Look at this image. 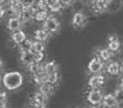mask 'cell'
I'll list each match as a JSON object with an SVG mask.
<instances>
[{
	"label": "cell",
	"instance_id": "6da1fadb",
	"mask_svg": "<svg viewBox=\"0 0 123 108\" xmlns=\"http://www.w3.org/2000/svg\"><path fill=\"white\" fill-rule=\"evenodd\" d=\"M2 84L7 90L13 91L23 84V76L18 71H9L2 76Z\"/></svg>",
	"mask_w": 123,
	"mask_h": 108
},
{
	"label": "cell",
	"instance_id": "7a4b0ae2",
	"mask_svg": "<svg viewBox=\"0 0 123 108\" xmlns=\"http://www.w3.org/2000/svg\"><path fill=\"white\" fill-rule=\"evenodd\" d=\"M103 97L104 96L101 90H98V89H91L87 95V101L91 105L98 106L103 102Z\"/></svg>",
	"mask_w": 123,
	"mask_h": 108
},
{
	"label": "cell",
	"instance_id": "3957f363",
	"mask_svg": "<svg viewBox=\"0 0 123 108\" xmlns=\"http://www.w3.org/2000/svg\"><path fill=\"white\" fill-rule=\"evenodd\" d=\"M43 28L48 33H55L60 29V22L55 16H48L44 21Z\"/></svg>",
	"mask_w": 123,
	"mask_h": 108
},
{
	"label": "cell",
	"instance_id": "277c9868",
	"mask_svg": "<svg viewBox=\"0 0 123 108\" xmlns=\"http://www.w3.org/2000/svg\"><path fill=\"white\" fill-rule=\"evenodd\" d=\"M36 11H37V8L35 7V5L31 6V7H24V9L22 10L18 17L21 18L22 22H28L35 17Z\"/></svg>",
	"mask_w": 123,
	"mask_h": 108
},
{
	"label": "cell",
	"instance_id": "5b68a950",
	"mask_svg": "<svg viewBox=\"0 0 123 108\" xmlns=\"http://www.w3.org/2000/svg\"><path fill=\"white\" fill-rule=\"evenodd\" d=\"M88 70H89L91 74H98V72H101L102 71V69L104 67V63H103V61L98 58V57H94V58H92L90 61H89V63H88Z\"/></svg>",
	"mask_w": 123,
	"mask_h": 108
},
{
	"label": "cell",
	"instance_id": "8992f818",
	"mask_svg": "<svg viewBox=\"0 0 123 108\" xmlns=\"http://www.w3.org/2000/svg\"><path fill=\"white\" fill-rule=\"evenodd\" d=\"M46 101H47V96L41 93L40 91L32 94L29 97V103L32 104L33 106L36 104H46Z\"/></svg>",
	"mask_w": 123,
	"mask_h": 108
},
{
	"label": "cell",
	"instance_id": "52a82bcc",
	"mask_svg": "<svg viewBox=\"0 0 123 108\" xmlns=\"http://www.w3.org/2000/svg\"><path fill=\"white\" fill-rule=\"evenodd\" d=\"M105 84V78L102 75H93L88 81V86L91 89H98Z\"/></svg>",
	"mask_w": 123,
	"mask_h": 108
},
{
	"label": "cell",
	"instance_id": "ba28073f",
	"mask_svg": "<svg viewBox=\"0 0 123 108\" xmlns=\"http://www.w3.org/2000/svg\"><path fill=\"white\" fill-rule=\"evenodd\" d=\"M21 61L26 65H31L36 62V54L29 51V52H23L21 53Z\"/></svg>",
	"mask_w": 123,
	"mask_h": 108
},
{
	"label": "cell",
	"instance_id": "9c48e42d",
	"mask_svg": "<svg viewBox=\"0 0 123 108\" xmlns=\"http://www.w3.org/2000/svg\"><path fill=\"white\" fill-rule=\"evenodd\" d=\"M86 17L82 12H75L72 17V25L75 28H82L85 25Z\"/></svg>",
	"mask_w": 123,
	"mask_h": 108
},
{
	"label": "cell",
	"instance_id": "30bf717a",
	"mask_svg": "<svg viewBox=\"0 0 123 108\" xmlns=\"http://www.w3.org/2000/svg\"><path fill=\"white\" fill-rule=\"evenodd\" d=\"M23 9L24 6L21 0H9V10L12 14H15V16H18Z\"/></svg>",
	"mask_w": 123,
	"mask_h": 108
},
{
	"label": "cell",
	"instance_id": "8fae6325",
	"mask_svg": "<svg viewBox=\"0 0 123 108\" xmlns=\"http://www.w3.org/2000/svg\"><path fill=\"white\" fill-rule=\"evenodd\" d=\"M22 24L23 22L18 16H11L7 22V28L12 32H15V31H18L21 29Z\"/></svg>",
	"mask_w": 123,
	"mask_h": 108
},
{
	"label": "cell",
	"instance_id": "7c38bea8",
	"mask_svg": "<svg viewBox=\"0 0 123 108\" xmlns=\"http://www.w3.org/2000/svg\"><path fill=\"white\" fill-rule=\"evenodd\" d=\"M103 105L107 107V108H114L118 105V102L116 98H115V95L113 94H107L103 97Z\"/></svg>",
	"mask_w": 123,
	"mask_h": 108
},
{
	"label": "cell",
	"instance_id": "4fadbf2b",
	"mask_svg": "<svg viewBox=\"0 0 123 108\" xmlns=\"http://www.w3.org/2000/svg\"><path fill=\"white\" fill-rule=\"evenodd\" d=\"M122 70V66L121 64L117 62V61H113V62H110L107 66V71L108 74L111 76H118Z\"/></svg>",
	"mask_w": 123,
	"mask_h": 108
},
{
	"label": "cell",
	"instance_id": "5bb4252c",
	"mask_svg": "<svg viewBox=\"0 0 123 108\" xmlns=\"http://www.w3.org/2000/svg\"><path fill=\"white\" fill-rule=\"evenodd\" d=\"M108 6H109V0H95L93 2V10L98 13L108 10Z\"/></svg>",
	"mask_w": 123,
	"mask_h": 108
},
{
	"label": "cell",
	"instance_id": "9a60e30c",
	"mask_svg": "<svg viewBox=\"0 0 123 108\" xmlns=\"http://www.w3.org/2000/svg\"><path fill=\"white\" fill-rule=\"evenodd\" d=\"M108 48H109L112 52H116L120 48V41L117 38V36H110L108 39Z\"/></svg>",
	"mask_w": 123,
	"mask_h": 108
},
{
	"label": "cell",
	"instance_id": "2e32d148",
	"mask_svg": "<svg viewBox=\"0 0 123 108\" xmlns=\"http://www.w3.org/2000/svg\"><path fill=\"white\" fill-rule=\"evenodd\" d=\"M11 39L14 41V43L17 45H20L21 43H23V42L27 39V36H26V34L23 32V31L18 30V31L13 32L12 36H11Z\"/></svg>",
	"mask_w": 123,
	"mask_h": 108
},
{
	"label": "cell",
	"instance_id": "e0dca14e",
	"mask_svg": "<svg viewBox=\"0 0 123 108\" xmlns=\"http://www.w3.org/2000/svg\"><path fill=\"white\" fill-rule=\"evenodd\" d=\"M47 8L50 9L53 12H57L62 8V4L60 2V0H45Z\"/></svg>",
	"mask_w": 123,
	"mask_h": 108
},
{
	"label": "cell",
	"instance_id": "ac0fdd59",
	"mask_svg": "<svg viewBox=\"0 0 123 108\" xmlns=\"http://www.w3.org/2000/svg\"><path fill=\"white\" fill-rule=\"evenodd\" d=\"M112 51L108 48V49H99L98 52V58H99L102 61H108L111 59L112 57Z\"/></svg>",
	"mask_w": 123,
	"mask_h": 108
},
{
	"label": "cell",
	"instance_id": "d6986e66",
	"mask_svg": "<svg viewBox=\"0 0 123 108\" xmlns=\"http://www.w3.org/2000/svg\"><path fill=\"white\" fill-rule=\"evenodd\" d=\"M34 38L36 41L45 42L48 39V32H46L45 30H36L34 32Z\"/></svg>",
	"mask_w": 123,
	"mask_h": 108
},
{
	"label": "cell",
	"instance_id": "ffe728a7",
	"mask_svg": "<svg viewBox=\"0 0 123 108\" xmlns=\"http://www.w3.org/2000/svg\"><path fill=\"white\" fill-rule=\"evenodd\" d=\"M44 71L46 75H50L57 71V64L55 61H49L44 65Z\"/></svg>",
	"mask_w": 123,
	"mask_h": 108
},
{
	"label": "cell",
	"instance_id": "44dd1931",
	"mask_svg": "<svg viewBox=\"0 0 123 108\" xmlns=\"http://www.w3.org/2000/svg\"><path fill=\"white\" fill-rule=\"evenodd\" d=\"M47 84H49L50 86H55L59 82V72H53V74L50 75H47L46 76V81H45Z\"/></svg>",
	"mask_w": 123,
	"mask_h": 108
},
{
	"label": "cell",
	"instance_id": "7402d4cb",
	"mask_svg": "<svg viewBox=\"0 0 123 108\" xmlns=\"http://www.w3.org/2000/svg\"><path fill=\"white\" fill-rule=\"evenodd\" d=\"M32 45H33V42L29 40V39H26L23 43L20 44V50H21V53L23 52H29L32 50Z\"/></svg>",
	"mask_w": 123,
	"mask_h": 108
},
{
	"label": "cell",
	"instance_id": "603a6c76",
	"mask_svg": "<svg viewBox=\"0 0 123 108\" xmlns=\"http://www.w3.org/2000/svg\"><path fill=\"white\" fill-rule=\"evenodd\" d=\"M122 5L121 0H109V6H108V10L110 11H117Z\"/></svg>",
	"mask_w": 123,
	"mask_h": 108
},
{
	"label": "cell",
	"instance_id": "cb8c5ba5",
	"mask_svg": "<svg viewBox=\"0 0 123 108\" xmlns=\"http://www.w3.org/2000/svg\"><path fill=\"white\" fill-rule=\"evenodd\" d=\"M44 49H45V46L43 44V42L35 41V42H33L32 50H31V51L34 53H40V52H43Z\"/></svg>",
	"mask_w": 123,
	"mask_h": 108
},
{
	"label": "cell",
	"instance_id": "d4e9b609",
	"mask_svg": "<svg viewBox=\"0 0 123 108\" xmlns=\"http://www.w3.org/2000/svg\"><path fill=\"white\" fill-rule=\"evenodd\" d=\"M52 90H53V87H52V86H50L49 84H47L46 82H45V83H43L42 85H40V88H39V91L41 92V93L45 94L46 96H48L49 94H51Z\"/></svg>",
	"mask_w": 123,
	"mask_h": 108
},
{
	"label": "cell",
	"instance_id": "484cf974",
	"mask_svg": "<svg viewBox=\"0 0 123 108\" xmlns=\"http://www.w3.org/2000/svg\"><path fill=\"white\" fill-rule=\"evenodd\" d=\"M48 17V13H47V10H38L36 11V14H35V20L37 22H44L46 18Z\"/></svg>",
	"mask_w": 123,
	"mask_h": 108
},
{
	"label": "cell",
	"instance_id": "4316f807",
	"mask_svg": "<svg viewBox=\"0 0 123 108\" xmlns=\"http://www.w3.org/2000/svg\"><path fill=\"white\" fill-rule=\"evenodd\" d=\"M115 98H116L117 102H118V105L120 104V105H123V90L122 89H117L116 91H115Z\"/></svg>",
	"mask_w": 123,
	"mask_h": 108
},
{
	"label": "cell",
	"instance_id": "83f0119b",
	"mask_svg": "<svg viewBox=\"0 0 123 108\" xmlns=\"http://www.w3.org/2000/svg\"><path fill=\"white\" fill-rule=\"evenodd\" d=\"M35 5L38 10H47V5H46L45 0H36Z\"/></svg>",
	"mask_w": 123,
	"mask_h": 108
},
{
	"label": "cell",
	"instance_id": "f1b7e54d",
	"mask_svg": "<svg viewBox=\"0 0 123 108\" xmlns=\"http://www.w3.org/2000/svg\"><path fill=\"white\" fill-rule=\"evenodd\" d=\"M21 2L24 7H31L35 5L36 0H21Z\"/></svg>",
	"mask_w": 123,
	"mask_h": 108
},
{
	"label": "cell",
	"instance_id": "f546056e",
	"mask_svg": "<svg viewBox=\"0 0 123 108\" xmlns=\"http://www.w3.org/2000/svg\"><path fill=\"white\" fill-rule=\"evenodd\" d=\"M6 98H7V96L5 92H0V104H5Z\"/></svg>",
	"mask_w": 123,
	"mask_h": 108
},
{
	"label": "cell",
	"instance_id": "4dcf8cb0",
	"mask_svg": "<svg viewBox=\"0 0 123 108\" xmlns=\"http://www.w3.org/2000/svg\"><path fill=\"white\" fill-rule=\"evenodd\" d=\"M60 2L63 6H70L73 3V0H60Z\"/></svg>",
	"mask_w": 123,
	"mask_h": 108
},
{
	"label": "cell",
	"instance_id": "1f68e13d",
	"mask_svg": "<svg viewBox=\"0 0 123 108\" xmlns=\"http://www.w3.org/2000/svg\"><path fill=\"white\" fill-rule=\"evenodd\" d=\"M5 15V9L3 8V7L0 5V20H1V18L3 17Z\"/></svg>",
	"mask_w": 123,
	"mask_h": 108
},
{
	"label": "cell",
	"instance_id": "d6a6232c",
	"mask_svg": "<svg viewBox=\"0 0 123 108\" xmlns=\"http://www.w3.org/2000/svg\"><path fill=\"white\" fill-rule=\"evenodd\" d=\"M34 108H46V105L45 104H36L34 105Z\"/></svg>",
	"mask_w": 123,
	"mask_h": 108
},
{
	"label": "cell",
	"instance_id": "836d02e7",
	"mask_svg": "<svg viewBox=\"0 0 123 108\" xmlns=\"http://www.w3.org/2000/svg\"><path fill=\"white\" fill-rule=\"evenodd\" d=\"M0 108H7L6 104H0Z\"/></svg>",
	"mask_w": 123,
	"mask_h": 108
},
{
	"label": "cell",
	"instance_id": "e575fe53",
	"mask_svg": "<svg viewBox=\"0 0 123 108\" xmlns=\"http://www.w3.org/2000/svg\"><path fill=\"white\" fill-rule=\"evenodd\" d=\"M120 89H122V90H123V79L121 80V82H120Z\"/></svg>",
	"mask_w": 123,
	"mask_h": 108
},
{
	"label": "cell",
	"instance_id": "d590c367",
	"mask_svg": "<svg viewBox=\"0 0 123 108\" xmlns=\"http://www.w3.org/2000/svg\"><path fill=\"white\" fill-rule=\"evenodd\" d=\"M2 66H3V61L1 60V58H0V69L2 68Z\"/></svg>",
	"mask_w": 123,
	"mask_h": 108
},
{
	"label": "cell",
	"instance_id": "8d00e7d4",
	"mask_svg": "<svg viewBox=\"0 0 123 108\" xmlns=\"http://www.w3.org/2000/svg\"><path fill=\"white\" fill-rule=\"evenodd\" d=\"M7 0H0V4H3V3H5Z\"/></svg>",
	"mask_w": 123,
	"mask_h": 108
},
{
	"label": "cell",
	"instance_id": "74e56055",
	"mask_svg": "<svg viewBox=\"0 0 123 108\" xmlns=\"http://www.w3.org/2000/svg\"><path fill=\"white\" fill-rule=\"evenodd\" d=\"M101 108H107V107H105V106H104V107H101Z\"/></svg>",
	"mask_w": 123,
	"mask_h": 108
},
{
	"label": "cell",
	"instance_id": "f35d334b",
	"mask_svg": "<svg viewBox=\"0 0 123 108\" xmlns=\"http://www.w3.org/2000/svg\"><path fill=\"white\" fill-rule=\"evenodd\" d=\"M122 58H123V56H122Z\"/></svg>",
	"mask_w": 123,
	"mask_h": 108
},
{
	"label": "cell",
	"instance_id": "ab89813d",
	"mask_svg": "<svg viewBox=\"0 0 123 108\" xmlns=\"http://www.w3.org/2000/svg\"><path fill=\"white\" fill-rule=\"evenodd\" d=\"M75 108H77V107H75Z\"/></svg>",
	"mask_w": 123,
	"mask_h": 108
}]
</instances>
